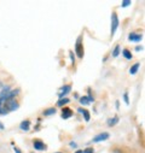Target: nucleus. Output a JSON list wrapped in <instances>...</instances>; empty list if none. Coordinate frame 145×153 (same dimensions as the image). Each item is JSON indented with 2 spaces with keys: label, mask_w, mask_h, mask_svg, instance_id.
I'll return each instance as SVG.
<instances>
[{
  "label": "nucleus",
  "mask_w": 145,
  "mask_h": 153,
  "mask_svg": "<svg viewBox=\"0 0 145 153\" xmlns=\"http://www.w3.org/2000/svg\"><path fill=\"white\" fill-rule=\"evenodd\" d=\"M117 122H119V118H117V117H114V118H111V120L108 121V126H109V127H113V126H115Z\"/></svg>",
  "instance_id": "13"
},
{
  "label": "nucleus",
  "mask_w": 145,
  "mask_h": 153,
  "mask_svg": "<svg viewBox=\"0 0 145 153\" xmlns=\"http://www.w3.org/2000/svg\"><path fill=\"white\" fill-rule=\"evenodd\" d=\"M141 39H143V36H141L140 34L131 33V34L128 35V40L132 41V42H139V41H141Z\"/></svg>",
  "instance_id": "3"
},
{
  "label": "nucleus",
  "mask_w": 145,
  "mask_h": 153,
  "mask_svg": "<svg viewBox=\"0 0 145 153\" xmlns=\"http://www.w3.org/2000/svg\"><path fill=\"white\" fill-rule=\"evenodd\" d=\"M0 129H5V127L1 124V122H0Z\"/></svg>",
  "instance_id": "23"
},
{
  "label": "nucleus",
  "mask_w": 145,
  "mask_h": 153,
  "mask_svg": "<svg viewBox=\"0 0 145 153\" xmlns=\"http://www.w3.org/2000/svg\"><path fill=\"white\" fill-rule=\"evenodd\" d=\"M29 127H30V122L29 121H23L21 123V129L22 130H29Z\"/></svg>",
  "instance_id": "12"
},
{
  "label": "nucleus",
  "mask_w": 145,
  "mask_h": 153,
  "mask_svg": "<svg viewBox=\"0 0 145 153\" xmlns=\"http://www.w3.org/2000/svg\"><path fill=\"white\" fill-rule=\"evenodd\" d=\"M70 146H71V147H76V143H74V142H70Z\"/></svg>",
  "instance_id": "22"
},
{
  "label": "nucleus",
  "mask_w": 145,
  "mask_h": 153,
  "mask_svg": "<svg viewBox=\"0 0 145 153\" xmlns=\"http://www.w3.org/2000/svg\"><path fill=\"white\" fill-rule=\"evenodd\" d=\"M56 112V110L53 108V107H51V108H47V110H45L44 111V113L46 114V116H50V114H53Z\"/></svg>",
  "instance_id": "16"
},
{
  "label": "nucleus",
  "mask_w": 145,
  "mask_h": 153,
  "mask_svg": "<svg viewBox=\"0 0 145 153\" xmlns=\"http://www.w3.org/2000/svg\"><path fill=\"white\" fill-rule=\"evenodd\" d=\"M76 54L80 58L84 57V48H82V45H81V39H79L78 42H76Z\"/></svg>",
  "instance_id": "5"
},
{
  "label": "nucleus",
  "mask_w": 145,
  "mask_h": 153,
  "mask_svg": "<svg viewBox=\"0 0 145 153\" xmlns=\"http://www.w3.org/2000/svg\"><path fill=\"white\" fill-rule=\"evenodd\" d=\"M17 93L18 91H10L9 88H5L1 92L0 94V114H7L9 112L18 108V104L15 100Z\"/></svg>",
  "instance_id": "1"
},
{
  "label": "nucleus",
  "mask_w": 145,
  "mask_h": 153,
  "mask_svg": "<svg viewBox=\"0 0 145 153\" xmlns=\"http://www.w3.org/2000/svg\"><path fill=\"white\" fill-rule=\"evenodd\" d=\"M117 27H119V18H117V15L115 12H113V15H111V35L115 34Z\"/></svg>",
  "instance_id": "2"
},
{
  "label": "nucleus",
  "mask_w": 145,
  "mask_h": 153,
  "mask_svg": "<svg viewBox=\"0 0 145 153\" xmlns=\"http://www.w3.org/2000/svg\"><path fill=\"white\" fill-rule=\"evenodd\" d=\"M70 86H64L61 91H59V93H58V97L61 98V99H63V97H65L67 95V93H69L70 92Z\"/></svg>",
  "instance_id": "7"
},
{
  "label": "nucleus",
  "mask_w": 145,
  "mask_h": 153,
  "mask_svg": "<svg viewBox=\"0 0 145 153\" xmlns=\"http://www.w3.org/2000/svg\"><path fill=\"white\" fill-rule=\"evenodd\" d=\"M123 98H125V101H126V104H128L129 101H128V94H127V93H125V95H123Z\"/></svg>",
  "instance_id": "20"
},
{
  "label": "nucleus",
  "mask_w": 145,
  "mask_h": 153,
  "mask_svg": "<svg viewBox=\"0 0 145 153\" xmlns=\"http://www.w3.org/2000/svg\"><path fill=\"white\" fill-rule=\"evenodd\" d=\"M79 112H80L81 114H84V117H85V121H86V122H88V121H90L91 116H90V112H88L87 110H84V108H79Z\"/></svg>",
  "instance_id": "9"
},
{
  "label": "nucleus",
  "mask_w": 145,
  "mask_h": 153,
  "mask_svg": "<svg viewBox=\"0 0 145 153\" xmlns=\"http://www.w3.org/2000/svg\"><path fill=\"white\" fill-rule=\"evenodd\" d=\"M119 53H120V46L117 45V46L115 47V50L113 51V57H117V56H119Z\"/></svg>",
  "instance_id": "17"
},
{
  "label": "nucleus",
  "mask_w": 145,
  "mask_h": 153,
  "mask_svg": "<svg viewBox=\"0 0 145 153\" xmlns=\"http://www.w3.org/2000/svg\"><path fill=\"white\" fill-rule=\"evenodd\" d=\"M71 116H72V111H71L70 108L65 107V108L62 110V118L67 120V118H69V117H71Z\"/></svg>",
  "instance_id": "6"
},
{
  "label": "nucleus",
  "mask_w": 145,
  "mask_h": 153,
  "mask_svg": "<svg viewBox=\"0 0 145 153\" xmlns=\"http://www.w3.org/2000/svg\"><path fill=\"white\" fill-rule=\"evenodd\" d=\"M57 153H59V152H57Z\"/></svg>",
  "instance_id": "24"
},
{
  "label": "nucleus",
  "mask_w": 145,
  "mask_h": 153,
  "mask_svg": "<svg viewBox=\"0 0 145 153\" xmlns=\"http://www.w3.org/2000/svg\"><path fill=\"white\" fill-rule=\"evenodd\" d=\"M109 139V134L108 133H102V134H98L93 137V142H100V141H104V140H108Z\"/></svg>",
  "instance_id": "4"
},
{
  "label": "nucleus",
  "mask_w": 145,
  "mask_h": 153,
  "mask_svg": "<svg viewBox=\"0 0 145 153\" xmlns=\"http://www.w3.org/2000/svg\"><path fill=\"white\" fill-rule=\"evenodd\" d=\"M139 66H140L139 63H135L134 65H132V68L129 69V74H131V75H135L137 71H138V69H139Z\"/></svg>",
  "instance_id": "10"
},
{
  "label": "nucleus",
  "mask_w": 145,
  "mask_h": 153,
  "mask_svg": "<svg viewBox=\"0 0 145 153\" xmlns=\"http://www.w3.org/2000/svg\"><path fill=\"white\" fill-rule=\"evenodd\" d=\"M91 101H93V98H92V97H82V98L80 99V102H81V104H85V105L90 104Z\"/></svg>",
  "instance_id": "11"
},
{
  "label": "nucleus",
  "mask_w": 145,
  "mask_h": 153,
  "mask_svg": "<svg viewBox=\"0 0 145 153\" xmlns=\"http://www.w3.org/2000/svg\"><path fill=\"white\" fill-rule=\"evenodd\" d=\"M34 148L38 149V151H44L46 148V146L44 145V142H40V141H34Z\"/></svg>",
  "instance_id": "8"
},
{
  "label": "nucleus",
  "mask_w": 145,
  "mask_h": 153,
  "mask_svg": "<svg viewBox=\"0 0 145 153\" xmlns=\"http://www.w3.org/2000/svg\"><path fill=\"white\" fill-rule=\"evenodd\" d=\"M122 54L125 56V58H126V59H132V53H131L128 50H123Z\"/></svg>",
  "instance_id": "14"
},
{
  "label": "nucleus",
  "mask_w": 145,
  "mask_h": 153,
  "mask_svg": "<svg viewBox=\"0 0 145 153\" xmlns=\"http://www.w3.org/2000/svg\"><path fill=\"white\" fill-rule=\"evenodd\" d=\"M13 149H15V151H16V153H21V151H19V149H18V148H17V147H13Z\"/></svg>",
  "instance_id": "21"
},
{
  "label": "nucleus",
  "mask_w": 145,
  "mask_h": 153,
  "mask_svg": "<svg viewBox=\"0 0 145 153\" xmlns=\"http://www.w3.org/2000/svg\"><path fill=\"white\" fill-rule=\"evenodd\" d=\"M67 102H69V99H67V98H63V99H59V100H58L57 105H58V106H63V105H65Z\"/></svg>",
  "instance_id": "15"
},
{
  "label": "nucleus",
  "mask_w": 145,
  "mask_h": 153,
  "mask_svg": "<svg viewBox=\"0 0 145 153\" xmlns=\"http://www.w3.org/2000/svg\"><path fill=\"white\" fill-rule=\"evenodd\" d=\"M82 153H93V149L92 148H86L85 151H82Z\"/></svg>",
  "instance_id": "18"
},
{
  "label": "nucleus",
  "mask_w": 145,
  "mask_h": 153,
  "mask_svg": "<svg viewBox=\"0 0 145 153\" xmlns=\"http://www.w3.org/2000/svg\"><path fill=\"white\" fill-rule=\"evenodd\" d=\"M128 5H131V1H123V3H122V7H126V6H128Z\"/></svg>",
  "instance_id": "19"
}]
</instances>
